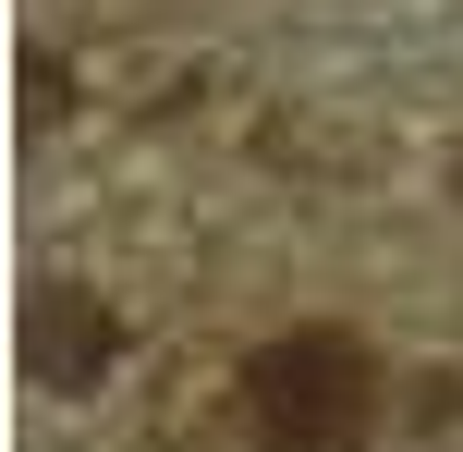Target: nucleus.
<instances>
[{"mask_svg": "<svg viewBox=\"0 0 463 452\" xmlns=\"http://www.w3.org/2000/svg\"><path fill=\"white\" fill-rule=\"evenodd\" d=\"M244 416L269 452H366L378 428V355L354 331H280L244 367Z\"/></svg>", "mask_w": 463, "mask_h": 452, "instance_id": "f257e3e1", "label": "nucleus"}, {"mask_svg": "<svg viewBox=\"0 0 463 452\" xmlns=\"http://www.w3.org/2000/svg\"><path fill=\"white\" fill-rule=\"evenodd\" d=\"M24 367H37L49 391H98L110 380V306L98 293H24Z\"/></svg>", "mask_w": 463, "mask_h": 452, "instance_id": "f03ea898", "label": "nucleus"}]
</instances>
